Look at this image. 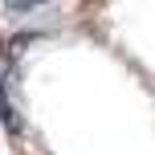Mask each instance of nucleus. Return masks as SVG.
<instances>
[{"mask_svg": "<svg viewBox=\"0 0 155 155\" xmlns=\"http://www.w3.org/2000/svg\"><path fill=\"white\" fill-rule=\"evenodd\" d=\"M0 127H16V118L8 114V102H4V82H0Z\"/></svg>", "mask_w": 155, "mask_h": 155, "instance_id": "f257e3e1", "label": "nucleus"}]
</instances>
